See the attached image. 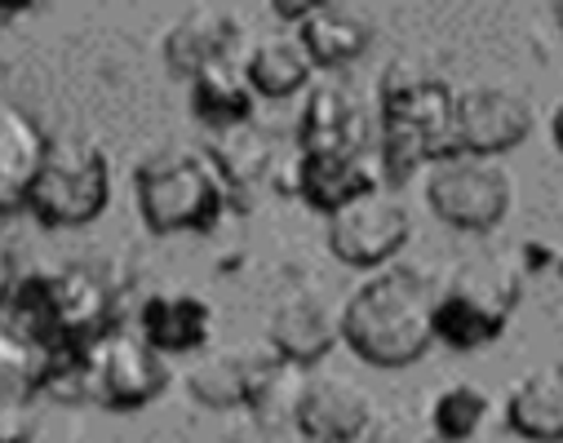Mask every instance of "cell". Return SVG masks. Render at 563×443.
Wrapping results in <instances>:
<instances>
[{
	"label": "cell",
	"instance_id": "cell-25",
	"mask_svg": "<svg viewBox=\"0 0 563 443\" xmlns=\"http://www.w3.org/2000/svg\"><path fill=\"white\" fill-rule=\"evenodd\" d=\"M41 390V355L0 337V399H36Z\"/></svg>",
	"mask_w": 563,
	"mask_h": 443
},
{
	"label": "cell",
	"instance_id": "cell-16",
	"mask_svg": "<svg viewBox=\"0 0 563 443\" xmlns=\"http://www.w3.org/2000/svg\"><path fill=\"white\" fill-rule=\"evenodd\" d=\"M45 133L14 107H0V213L27 204L36 169L45 160Z\"/></svg>",
	"mask_w": 563,
	"mask_h": 443
},
{
	"label": "cell",
	"instance_id": "cell-14",
	"mask_svg": "<svg viewBox=\"0 0 563 443\" xmlns=\"http://www.w3.org/2000/svg\"><path fill=\"white\" fill-rule=\"evenodd\" d=\"M235 32H240L235 14H227V10H191L165 36V63H169V71L183 76V80H191L209 63H227V54L235 45Z\"/></svg>",
	"mask_w": 563,
	"mask_h": 443
},
{
	"label": "cell",
	"instance_id": "cell-6",
	"mask_svg": "<svg viewBox=\"0 0 563 443\" xmlns=\"http://www.w3.org/2000/svg\"><path fill=\"white\" fill-rule=\"evenodd\" d=\"M80 368H85V399H98L107 408H143L169 381L165 355H156L143 337L124 329H111L93 346H85Z\"/></svg>",
	"mask_w": 563,
	"mask_h": 443
},
{
	"label": "cell",
	"instance_id": "cell-10",
	"mask_svg": "<svg viewBox=\"0 0 563 443\" xmlns=\"http://www.w3.org/2000/svg\"><path fill=\"white\" fill-rule=\"evenodd\" d=\"M49 302H54L63 355H85V346L111 333V292L93 270L67 266L49 275Z\"/></svg>",
	"mask_w": 563,
	"mask_h": 443
},
{
	"label": "cell",
	"instance_id": "cell-20",
	"mask_svg": "<svg viewBox=\"0 0 563 443\" xmlns=\"http://www.w3.org/2000/svg\"><path fill=\"white\" fill-rule=\"evenodd\" d=\"M355 129H360V115L346 98V89L338 85H320L302 111V156L311 152H360L355 142Z\"/></svg>",
	"mask_w": 563,
	"mask_h": 443
},
{
	"label": "cell",
	"instance_id": "cell-15",
	"mask_svg": "<svg viewBox=\"0 0 563 443\" xmlns=\"http://www.w3.org/2000/svg\"><path fill=\"white\" fill-rule=\"evenodd\" d=\"M209 307L191 292H161L143 307L137 320V337H143L156 355H187L209 342Z\"/></svg>",
	"mask_w": 563,
	"mask_h": 443
},
{
	"label": "cell",
	"instance_id": "cell-1",
	"mask_svg": "<svg viewBox=\"0 0 563 443\" xmlns=\"http://www.w3.org/2000/svg\"><path fill=\"white\" fill-rule=\"evenodd\" d=\"M431 311L435 284L412 266H390L351 292V302L338 311V337L373 368H404L435 342Z\"/></svg>",
	"mask_w": 563,
	"mask_h": 443
},
{
	"label": "cell",
	"instance_id": "cell-8",
	"mask_svg": "<svg viewBox=\"0 0 563 443\" xmlns=\"http://www.w3.org/2000/svg\"><path fill=\"white\" fill-rule=\"evenodd\" d=\"M532 102L515 89H466L453 93V156L497 160L532 133Z\"/></svg>",
	"mask_w": 563,
	"mask_h": 443
},
{
	"label": "cell",
	"instance_id": "cell-12",
	"mask_svg": "<svg viewBox=\"0 0 563 443\" xmlns=\"http://www.w3.org/2000/svg\"><path fill=\"white\" fill-rule=\"evenodd\" d=\"M506 315H510L506 298H493L479 284L462 279V284H449L435 298L431 329H435V342L453 351H479L506 329Z\"/></svg>",
	"mask_w": 563,
	"mask_h": 443
},
{
	"label": "cell",
	"instance_id": "cell-23",
	"mask_svg": "<svg viewBox=\"0 0 563 443\" xmlns=\"http://www.w3.org/2000/svg\"><path fill=\"white\" fill-rule=\"evenodd\" d=\"M253 355L257 351H222V355H205L191 377L187 390L196 403L205 408H244V390H249V373H253Z\"/></svg>",
	"mask_w": 563,
	"mask_h": 443
},
{
	"label": "cell",
	"instance_id": "cell-5",
	"mask_svg": "<svg viewBox=\"0 0 563 443\" xmlns=\"http://www.w3.org/2000/svg\"><path fill=\"white\" fill-rule=\"evenodd\" d=\"M427 204L440 222L479 235V231H493L506 222V213L515 204V182L497 160L444 156L431 165Z\"/></svg>",
	"mask_w": 563,
	"mask_h": 443
},
{
	"label": "cell",
	"instance_id": "cell-4",
	"mask_svg": "<svg viewBox=\"0 0 563 443\" xmlns=\"http://www.w3.org/2000/svg\"><path fill=\"white\" fill-rule=\"evenodd\" d=\"M111 200V169L93 142H49L36 182L27 191V209L45 226H85Z\"/></svg>",
	"mask_w": 563,
	"mask_h": 443
},
{
	"label": "cell",
	"instance_id": "cell-3",
	"mask_svg": "<svg viewBox=\"0 0 563 443\" xmlns=\"http://www.w3.org/2000/svg\"><path fill=\"white\" fill-rule=\"evenodd\" d=\"M137 209L147 231H209L227 209V187L205 156L165 152L137 169Z\"/></svg>",
	"mask_w": 563,
	"mask_h": 443
},
{
	"label": "cell",
	"instance_id": "cell-26",
	"mask_svg": "<svg viewBox=\"0 0 563 443\" xmlns=\"http://www.w3.org/2000/svg\"><path fill=\"white\" fill-rule=\"evenodd\" d=\"M360 443H440L431 421L412 412V408H386V412H373L368 430Z\"/></svg>",
	"mask_w": 563,
	"mask_h": 443
},
{
	"label": "cell",
	"instance_id": "cell-21",
	"mask_svg": "<svg viewBox=\"0 0 563 443\" xmlns=\"http://www.w3.org/2000/svg\"><path fill=\"white\" fill-rule=\"evenodd\" d=\"M191 102H196V115L218 133L249 124V115H253V93L231 63H209L205 71H196L191 76Z\"/></svg>",
	"mask_w": 563,
	"mask_h": 443
},
{
	"label": "cell",
	"instance_id": "cell-18",
	"mask_svg": "<svg viewBox=\"0 0 563 443\" xmlns=\"http://www.w3.org/2000/svg\"><path fill=\"white\" fill-rule=\"evenodd\" d=\"M311 58L298 45V36H266L253 45L249 63H244V85L249 93L262 98H289L311 80Z\"/></svg>",
	"mask_w": 563,
	"mask_h": 443
},
{
	"label": "cell",
	"instance_id": "cell-24",
	"mask_svg": "<svg viewBox=\"0 0 563 443\" xmlns=\"http://www.w3.org/2000/svg\"><path fill=\"white\" fill-rule=\"evenodd\" d=\"M484 417H488V395H484L479 386H471V381L444 386V390L435 395L431 412H427L435 439H444V443H466V439H475L479 425H484Z\"/></svg>",
	"mask_w": 563,
	"mask_h": 443
},
{
	"label": "cell",
	"instance_id": "cell-19",
	"mask_svg": "<svg viewBox=\"0 0 563 443\" xmlns=\"http://www.w3.org/2000/svg\"><path fill=\"white\" fill-rule=\"evenodd\" d=\"M368 23L342 14V10H329V5H316L302 23H298V45L307 49L311 67H342L351 58H360L368 49Z\"/></svg>",
	"mask_w": 563,
	"mask_h": 443
},
{
	"label": "cell",
	"instance_id": "cell-7",
	"mask_svg": "<svg viewBox=\"0 0 563 443\" xmlns=\"http://www.w3.org/2000/svg\"><path fill=\"white\" fill-rule=\"evenodd\" d=\"M408 235H412L408 204L382 187L329 218V253L346 266H360V270L386 266L408 244Z\"/></svg>",
	"mask_w": 563,
	"mask_h": 443
},
{
	"label": "cell",
	"instance_id": "cell-22",
	"mask_svg": "<svg viewBox=\"0 0 563 443\" xmlns=\"http://www.w3.org/2000/svg\"><path fill=\"white\" fill-rule=\"evenodd\" d=\"M275 160V146L271 137L249 120V124H235V129H222L213 152H209V165L213 174L222 178V187H253L266 178Z\"/></svg>",
	"mask_w": 563,
	"mask_h": 443
},
{
	"label": "cell",
	"instance_id": "cell-17",
	"mask_svg": "<svg viewBox=\"0 0 563 443\" xmlns=\"http://www.w3.org/2000/svg\"><path fill=\"white\" fill-rule=\"evenodd\" d=\"M506 425L528 443H559L563 439V377L559 368H532L510 386Z\"/></svg>",
	"mask_w": 563,
	"mask_h": 443
},
{
	"label": "cell",
	"instance_id": "cell-27",
	"mask_svg": "<svg viewBox=\"0 0 563 443\" xmlns=\"http://www.w3.org/2000/svg\"><path fill=\"white\" fill-rule=\"evenodd\" d=\"M36 399H0V443H36Z\"/></svg>",
	"mask_w": 563,
	"mask_h": 443
},
{
	"label": "cell",
	"instance_id": "cell-13",
	"mask_svg": "<svg viewBox=\"0 0 563 443\" xmlns=\"http://www.w3.org/2000/svg\"><path fill=\"white\" fill-rule=\"evenodd\" d=\"M298 191L311 209L333 218L338 209L377 191V178L364 169L360 152H311L298 160Z\"/></svg>",
	"mask_w": 563,
	"mask_h": 443
},
{
	"label": "cell",
	"instance_id": "cell-11",
	"mask_svg": "<svg viewBox=\"0 0 563 443\" xmlns=\"http://www.w3.org/2000/svg\"><path fill=\"white\" fill-rule=\"evenodd\" d=\"M338 311L320 292H294L275 307L271 315V355H279L285 364L311 368L320 364L333 346H338Z\"/></svg>",
	"mask_w": 563,
	"mask_h": 443
},
{
	"label": "cell",
	"instance_id": "cell-9",
	"mask_svg": "<svg viewBox=\"0 0 563 443\" xmlns=\"http://www.w3.org/2000/svg\"><path fill=\"white\" fill-rule=\"evenodd\" d=\"M373 421L368 390L346 373H307L294 434L298 443H360Z\"/></svg>",
	"mask_w": 563,
	"mask_h": 443
},
{
	"label": "cell",
	"instance_id": "cell-2",
	"mask_svg": "<svg viewBox=\"0 0 563 443\" xmlns=\"http://www.w3.org/2000/svg\"><path fill=\"white\" fill-rule=\"evenodd\" d=\"M444 156H453V89L390 63L382 80V178L404 182Z\"/></svg>",
	"mask_w": 563,
	"mask_h": 443
},
{
	"label": "cell",
	"instance_id": "cell-28",
	"mask_svg": "<svg viewBox=\"0 0 563 443\" xmlns=\"http://www.w3.org/2000/svg\"><path fill=\"white\" fill-rule=\"evenodd\" d=\"M227 443H294V439H285V434H271V430H262L257 421H235L231 425V434H227Z\"/></svg>",
	"mask_w": 563,
	"mask_h": 443
}]
</instances>
